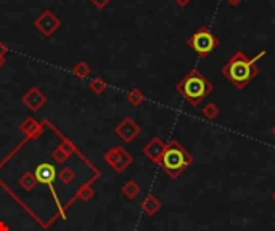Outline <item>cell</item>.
<instances>
[{
  "label": "cell",
  "mask_w": 275,
  "mask_h": 231,
  "mask_svg": "<svg viewBox=\"0 0 275 231\" xmlns=\"http://www.w3.org/2000/svg\"><path fill=\"white\" fill-rule=\"evenodd\" d=\"M266 55H267L266 50H261L258 55L249 58L245 55V52L238 50L227 59V63L221 68V74L229 80L235 89L245 90L248 85L258 77L259 68L256 63Z\"/></svg>",
  "instance_id": "6da1fadb"
},
{
  "label": "cell",
  "mask_w": 275,
  "mask_h": 231,
  "mask_svg": "<svg viewBox=\"0 0 275 231\" xmlns=\"http://www.w3.org/2000/svg\"><path fill=\"white\" fill-rule=\"evenodd\" d=\"M175 90L190 106L198 108L206 100V96L214 92V85L200 69L193 68L177 82Z\"/></svg>",
  "instance_id": "7a4b0ae2"
},
{
  "label": "cell",
  "mask_w": 275,
  "mask_h": 231,
  "mask_svg": "<svg viewBox=\"0 0 275 231\" xmlns=\"http://www.w3.org/2000/svg\"><path fill=\"white\" fill-rule=\"evenodd\" d=\"M193 162H195L193 154L187 151L177 140H171L166 143V151L163 154L160 167L167 177H171L174 180L177 177H181L188 167H192Z\"/></svg>",
  "instance_id": "3957f363"
},
{
  "label": "cell",
  "mask_w": 275,
  "mask_h": 231,
  "mask_svg": "<svg viewBox=\"0 0 275 231\" xmlns=\"http://www.w3.org/2000/svg\"><path fill=\"white\" fill-rule=\"evenodd\" d=\"M187 45L200 58H206L219 47V39L216 34H212V31L208 26H200V29H197L187 39Z\"/></svg>",
  "instance_id": "277c9868"
},
{
  "label": "cell",
  "mask_w": 275,
  "mask_h": 231,
  "mask_svg": "<svg viewBox=\"0 0 275 231\" xmlns=\"http://www.w3.org/2000/svg\"><path fill=\"white\" fill-rule=\"evenodd\" d=\"M44 124H45L47 127H49L50 130H53V132L56 133V135H58L60 138H62V141H60L58 146L52 151V159H53V162H55L56 165H63V164L68 162L74 154H79V150H77L76 144H74L73 141H71L68 137H65L63 133H60V132L49 122V120L45 119V120H44Z\"/></svg>",
  "instance_id": "5b68a950"
},
{
  "label": "cell",
  "mask_w": 275,
  "mask_h": 231,
  "mask_svg": "<svg viewBox=\"0 0 275 231\" xmlns=\"http://www.w3.org/2000/svg\"><path fill=\"white\" fill-rule=\"evenodd\" d=\"M105 162L111 167L113 172L124 174L126 170L134 162V156L130 154L124 146H113L103 154Z\"/></svg>",
  "instance_id": "8992f818"
},
{
  "label": "cell",
  "mask_w": 275,
  "mask_h": 231,
  "mask_svg": "<svg viewBox=\"0 0 275 231\" xmlns=\"http://www.w3.org/2000/svg\"><path fill=\"white\" fill-rule=\"evenodd\" d=\"M34 26L44 37H52V35L62 28V19H60L52 10H44L42 13L34 19Z\"/></svg>",
  "instance_id": "52a82bcc"
},
{
  "label": "cell",
  "mask_w": 275,
  "mask_h": 231,
  "mask_svg": "<svg viewBox=\"0 0 275 231\" xmlns=\"http://www.w3.org/2000/svg\"><path fill=\"white\" fill-rule=\"evenodd\" d=\"M32 174H34V177H35V180H37L39 185H45L53 194L56 193L55 186H53L55 180H56V175H58V170H56L55 164H52V162H41V164L35 165Z\"/></svg>",
  "instance_id": "ba28073f"
},
{
  "label": "cell",
  "mask_w": 275,
  "mask_h": 231,
  "mask_svg": "<svg viewBox=\"0 0 275 231\" xmlns=\"http://www.w3.org/2000/svg\"><path fill=\"white\" fill-rule=\"evenodd\" d=\"M140 132H142V127L135 122L132 117H124L121 122L114 127V133L127 144L135 141V138L140 135Z\"/></svg>",
  "instance_id": "9c48e42d"
},
{
  "label": "cell",
  "mask_w": 275,
  "mask_h": 231,
  "mask_svg": "<svg viewBox=\"0 0 275 231\" xmlns=\"http://www.w3.org/2000/svg\"><path fill=\"white\" fill-rule=\"evenodd\" d=\"M21 103L25 104L29 111L37 113L49 103V98H47V95L39 87H31L25 95L21 96Z\"/></svg>",
  "instance_id": "30bf717a"
},
{
  "label": "cell",
  "mask_w": 275,
  "mask_h": 231,
  "mask_svg": "<svg viewBox=\"0 0 275 231\" xmlns=\"http://www.w3.org/2000/svg\"><path fill=\"white\" fill-rule=\"evenodd\" d=\"M45 124H44V120L42 122H37L34 117H26L25 120H21L19 122V132L25 135L26 140L29 141H34V140H39L42 135H44V132H45Z\"/></svg>",
  "instance_id": "8fae6325"
},
{
  "label": "cell",
  "mask_w": 275,
  "mask_h": 231,
  "mask_svg": "<svg viewBox=\"0 0 275 231\" xmlns=\"http://www.w3.org/2000/svg\"><path fill=\"white\" fill-rule=\"evenodd\" d=\"M166 151V143L160 138V137H153L145 146L142 148V153L145 154V157L148 161H151L153 164H156L160 167V162L163 159V154Z\"/></svg>",
  "instance_id": "7c38bea8"
},
{
  "label": "cell",
  "mask_w": 275,
  "mask_h": 231,
  "mask_svg": "<svg viewBox=\"0 0 275 231\" xmlns=\"http://www.w3.org/2000/svg\"><path fill=\"white\" fill-rule=\"evenodd\" d=\"M140 209L148 217H154L163 209V202L158 199V196H154V194H147V196L143 198V201L140 202Z\"/></svg>",
  "instance_id": "4fadbf2b"
},
{
  "label": "cell",
  "mask_w": 275,
  "mask_h": 231,
  "mask_svg": "<svg viewBox=\"0 0 275 231\" xmlns=\"http://www.w3.org/2000/svg\"><path fill=\"white\" fill-rule=\"evenodd\" d=\"M16 183H18V186L25 191V193H31V191H34L35 190V186H37L39 183H37V180H35V177H34V174L31 172V170H26L25 174H21V177L16 180Z\"/></svg>",
  "instance_id": "5bb4252c"
},
{
  "label": "cell",
  "mask_w": 275,
  "mask_h": 231,
  "mask_svg": "<svg viewBox=\"0 0 275 231\" xmlns=\"http://www.w3.org/2000/svg\"><path fill=\"white\" fill-rule=\"evenodd\" d=\"M77 175H76V170L73 167H62L58 170V175L56 180L62 181L63 186H71L76 181Z\"/></svg>",
  "instance_id": "9a60e30c"
},
{
  "label": "cell",
  "mask_w": 275,
  "mask_h": 231,
  "mask_svg": "<svg viewBox=\"0 0 275 231\" xmlns=\"http://www.w3.org/2000/svg\"><path fill=\"white\" fill-rule=\"evenodd\" d=\"M121 193L124 194V196H126L129 201H134V199L139 196V194L142 193V188H140V185L137 183L135 180L130 178V180H127L126 183L121 186Z\"/></svg>",
  "instance_id": "2e32d148"
},
{
  "label": "cell",
  "mask_w": 275,
  "mask_h": 231,
  "mask_svg": "<svg viewBox=\"0 0 275 231\" xmlns=\"http://www.w3.org/2000/svg\"><path fill=\"white\" fill-rule=\"evenodd\" d=\"M90 72H92V66L87 63V61H84V59H79V61L74 63L73 66V74L74 77L84 80V79H87L90 76Z\"/></svg>",
  "instance_id": "e0dca14e"
},
{
  "label": "cell",
  "mask_w": 275,
  "mask_h": 231,
  "mask_svg": "<svg viewBox=\"0 0 275 231\" xmlns=\"http://www.w3.org/2000/svg\"><path fill=\"white\" fill-rule=\"evenodd\" d=\"M92 183H93V181H86V183H82L76 191V198L84 201V202L90 201L95 196V190H93Z\"/></svg>",
  "instance_id": "ac0fdd59"
},
{
  "label": "cell",
  "mask_w": 275,
  "mask_h": 231,
  "mask_svg": "<svg viewBox=\"0 0 275 231\" xmlns=\"http://www.w3.org/2000/svg\"><path fill=\"white\" fill-rule=\"evenodd\" d=\"M201 116L208 120H214L221 116V108L216 103H206L201 108Z\"/></svg>",
  "instance_id": "d6986e66"
},
{
  "label": "cell",
  "mask_w": 275,
  "mask_h": 231,
  "mask_svg": "<svg viewBox=\"0 0 275 231\" xmlns=\"http://www.w3.org/2000/svg\"><path fill=\"white\" fill-rule=\"evenodd\" d=\"M126 100L132 104V106H140L143 101H145V93H143L139 87H134V89H130L129 93L126 95Z\"/></svg>",
  "instance_id": "ffe728a7"
},
{
  "label": "cell",
  "mask_w": 275,
  "mask_h": 231,
  "mask_svg": "<svg viewBox=\"0 0 275 231\" xmlns=\"http://www.w3.org/2000/svg\"><path fill=\"white\" fill-rule=\"evenodd\" d=\"M89 89L93 95H103L106 89H108V83H106L103 77H93L89 83Z\"/></svg>",
  "instance_id": "44dd1931"
},
{
  "label": "cell",
  "mask_w": 275,
  "mask_h": 231,
  "mask_svg": "<svg viewBox=\"0 0 275 231\" xmlns=\"http://www.w3.org/2000/svg\"><path fill=\"white\" fill-rule=\"evenodd\" d=\"M89 2L95 7V8H99V10H103V8H106L108 7L113 0H89Z\"/></svg>",
  "instance_id": "7402d4cb"
},
{
  "label": "cell",
  "mask_w": 275,
  "mask_h": 231,
  "mask_svg": "<svg viewBox=\"0 0 275 231\" xmlns=\"http://www.w3.org/2000/svg\"><path fill=\"white\" fill-rule=\"evenodd\" d=\"M10 52V48L8 45L4 42V40H0V56H7V53Z\"/></svg>",
  "instance_id": "603a6c76"
},
{
  "label": "cell",
  "mask_w": 275,
  "mask_h": 231,
  "mask_svg": "<svg viewBox=\"0 0 275 231\" xmlns=\"http://www.w3.org/2000/svg\"><path fill=\"white\" fill-rule=\"evenodd\" d=\"M174 4H175L179 8H187L190 4H192V0H174Z\"/></svg>",
  "instance_id": "cb8c5ba5"
},
{
  "label": "cell",
  "mask_w": 275,
  "mask_h": 231,
  "mask_svg": "<svg viewBox=\"0 0 275 231\" xmlns=\"http://www.w3.org/2000/svg\"><path fill=\"white\" fill-rule=\"evenodd\" d=\"M225 2H227V4H229V5H230L232 8H237L238 5H240V4L243 2V0H225Z\"/></svg>",
  "instance_id": "d4e9b609"
},
{
  "label": "cell",
  "mask_w": 275,
  "mask_h": 231,
  "mask_svg": "<svg viewBox=\"0 0 275 231\" xmlns=\"http://www.w3.org/2000/svg\"><path fill=\"white\" fill-rule=\"evenodd\" d=\"M0 231H10V228L5 222H0Z\"/></svg>",
  "instance_id": "484cf974"
},
{
  "label": "cell",
  "mask_w": 275,
  "mask_h": 231,
  "mask_svg": "<svg viewBox=\"0 0 275 231\" xmlns=\"http://www.w3.org/2000/svg\"><path fill=\"white\" fill-rule=\"evenodd\" d=\"M5 65H7V58L5 56H0V69H2Z\"/></svg>",
  "instance_id": "4316f807"
},
{
  "label": "cell",
  "mask_w": 275,
  "mask_h": 231,
  "mask_svg": "<svg viewBox=\"0 0 275 231\" xmlns=\"http://www.w3.org/2000/svg\"><path fill=\"white\" fill-rule=\"evenodd\" d=\"M270 199L275 202V190H273V191H272V194H270Z\"/></svg>",
  "instance_id": "83f0119b"
},
{
  "label": "cell",
  "mask_w": 275,
  "mask_h": 231,
  "mask_svg": "<svg viewBox=\"0 0 275 231\" xmlns=\"http://www.w3.org/2000/svg\"><path fill=\"white\" fill-rule=\"evenodd\" d=\"M272 135L275 137V124H273V127H272Z\"/></svg>",
  "instance_id": "f1b7e54d"
},
{
  "label": "cell",
  "mask_w": 275,
  "mask_h": 231,
  "mask_svg": "<svg viewBox=\"0 0 275 231\" xmlns=\"http://www.w3.org/2000/svg\"><path fill=\"white\" fill-rule=\"evenodd\" d=\"M19 2H25V0H19Z\"/></svg>",
  "instance_id": "f546056e"
}]
</instances>
